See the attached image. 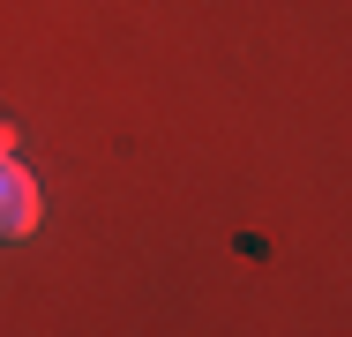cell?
<instances>
[{
    "label": "cell",
    "instance_id": "6da1fadb",
    "mask_svg": "<svg viewBox=\"0 0 352 337\" xmlns=\"http://www.w3.org/2000/svg\"><path fill=\"white\" fill-rule=\"evenodd\" d=\"M38 217H45L38 180L8 157V165H0V240H30V232H38Z\"/></svg>",
    "mask_w": 352,
    "mask_h": 337
},
{
    "label": "cell",
    "instance_id": "7a4b0ae2",
    "mask_svg": "<svg viewBox=\"0 0 352 337\" xmlns=\"http://www.w3.org/2000/svg\"><path fill=\"white\" fill-rule=\"evenodd\" d=\"M8 157H15V128H0V165H8Z\"/></svg>",
    "mask_w": 352,
    "mask_h": 337
}]
</instances>
